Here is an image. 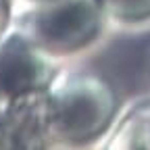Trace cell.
<instances>
[{"label": "cell", "mask_w": 150, "mask_h": 150, "mask_svg": "<svg viewBox=\"0 0 150 150\" xmlns=\"http://www.w3.org/2000/svg\"><path fill=\"white\" fill-rule=\"evenodd\" d=\"M40 2H46V0H40Z\"/></svg>", "instance_id": "5b68a950"}, {"label": "cell", "mask_w": 150, "mask_h": 150, "mask_svg": "<svg viewBox=\"0 0 150 150\" xmlns=\"http://www.w3.org/2000/svg\"><path fill=\"white\" fill-rule=\"evenodd\" d=\"M48 94L54 140L75 146L102 144L123 106L115 86L96 71L67 73Z\"/></svg>", "instance_id": "6da1fadb"}, {"label": "cell", "mask_w": 150, "mask_h": 150, "mask_svg": "<svg viewBox=\"0 0 150 150\" xmlns=\"http://www.w3.org/2000/svg\"><path fill=\"white\" fill-rule=\"evenodd\" d=\"M102 11L108 25L117 29H146L150 27V0H94Z\"/></svg>", "instance_id": "277c9868"}, {"label": "cell", "mask_w": 150, "mask_h": 150, "mask_svg": "<svg viewBox=\"0 0 150 150\" xmlns=\"http://www.w3.org/2000/svg\"><path fill=\"white\" fill-rule=\"evenodd\" d=\"M100 146L112 150H150V96L123 104Z\"/></svg>", "instance_id": "3957f363"}, {"label": "cell", "mask_w": 150, "mask_h": 150, "mask_svg": "<svg viewBox=\"0 0 150 150\" xmlns=\"http://www.w3.org/2000/svg\"><path fill=\"white\" fill-rule=\"evenodd\" d=\"M29 19L31 42L48 54H79L102 40L108 27L94 0H46Z\"/></svg>", "instance_id": "7a4b0ae2"}]
</instances>
